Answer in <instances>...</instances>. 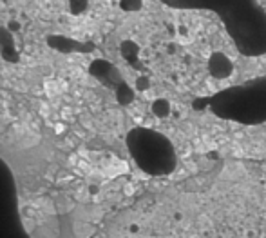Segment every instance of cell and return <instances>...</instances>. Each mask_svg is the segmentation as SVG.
Returning a JSON list of instances; mask_svg holds the SVG:
<instances>
[{
	"label": "cell",
	"instance_id": "cell-3",
	"mask_svg": "<svg viewBox=\"0 0 266 238\" xmlns=\"http://www.w3.org/2000/svg\"><path fill=\"white\" fill-rule=\"evenodd\" d=\"M206 68H208V73L217 80H225L228 77H232L233 73V62L221 51L212 53L210 57H208Z\"/></svg>",
	"mask_w": 266,
	"mask_h": 238
},
{
	"label": "cell",
	"instance_id": "cell-1",
	"mask_svg": "<svg viewBox=\"0 0 266 238\" xmlns=\"http://www.w3.org/2000/svg\"><path fill=\"white\" fill-rule=\"evenodd\" d=\"M212 108L219 117L233 119L246 124L266 120V79L255 80L239 89L219 93Z\"/></svg>",
	"mask_w": 266,
	"mask_h": 238
},
{
	"label": "cell",
	"instance_id": "cell-7",
	"mask_svg": "<svg viewBox=\"0 0 266 238\" xmlns=\"http://www.w3.org/2000/svg\"><path fill=\"white\" fill-rule=\"evenodd\" d=\"M150 87V82L147 77H139L138 80H136V89L138 91H147Z\"/></svg>",
	"mask_w": 266,
	"mask_h": 238
},
{
	"label": "cell",
	"instance_id": "cell-4",
	"mask_svg": "<svg viewBox=\"0 0 266 238\" xmlns=\"http://www.w3.org/2000/svg\"><path fill=\"white\" fill-rule=\"evenodd\" d=\"M172 108H170V102L166 100V98H156L154 102H152V113L158 117V119H166L168 115H170Z\"/></svg>",
	"mask_w": 266,
	"mask_h": 238
},
{
	"label": "cell",
	"instance_id": "cell-6",
	"mask_svg": "<svg viewBox=\"0 0 266 238\" xmlns=\"http://www.w3.org/2000/svg\"><path fill=\"white\" fill-rule=\"evenodd\" d=\"M123 11H138L143 6V0H120Z\"/></svg>",
	"mask_w": 266,
	"mask_h": 238
},
{
	"label": "cell",
	"instance_id": "cell-5",
	"mask_svg": "<svg viewBox=\"0 0 266 238\" xmlns=\"http://www.w3.org/2000/svg\"><path fill=\"white\" fill-rule=\"evenodd\" d=\"M89 6V0H69V13L71 15H82Z\"/></svg>",
	"mask_w": 266,
	"mask_h": 238
},
{
	"label": "cell",
	"instance_id": "cell-2",
	"mask_svg": "<svg viewBox=\"0 0 266 238\" xmlns=\"http://www.w3.org/2000/svg\"><path fill=\"white\" fill-rule=\"evenodd\" d=\"M127 144L134 160L149 175H168L176 167L172 144L156 131L134 129Z\"/></svg>",
	"mask_w": 266,
	"mask_h": 238
}]
</instances>
